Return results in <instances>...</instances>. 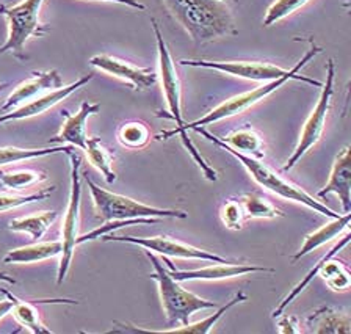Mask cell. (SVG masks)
I'll return each mask as SVG.
<instances>
[{
    "label": "cell",
    "instance_id": "12",
    "mask_svg": "<svg viewBox=\"0 0 351 334\" xmlns=\"http://www.w3.org/2000/svg\"><path fill=\"white\" fill-rule=\"evenodd\" d=\"M163 264H167L169 272L176 281H219V279H229L251 275V273H274V268L252 265V264H239V262H224L219 264L215 262V265H208L204 268H196V270H178L173 265V262L163 256Z\"/></svg>",
    "mask_w": 351,
    "mask_h": 334
},
{
    "label": "cell",
    "instance_id": "5",
    "mask_svg": "<svg viewBox=\"0 0 351 334\" xmlns=\"http://www.w3.org/2000/svg\"><path fill=\"white\" fill-rule=\"evenodd\" d=\"M145 254L152 265L154 272L151 273V279L158 284V297H160L162 308L169 326L176 325V323L185 325L197 311L218 308L219 305L215 301L197 297V295L180 286L179 281H176L165 268L163 261L158 259L156 254L147 250H145Z\"/></svg>",
    "mask_w": 351,
    "mask_h": 334
},
{
    "label": "cell",
    "instance_id": "17",
    "mask_svg": "<svg viewBox=\"0 0 351 334\" xmlns=\"http://www.w3.org/2000/svg\"><path fill=\"white\" fill-rule=\"evenodd\" d=\"M99 112H101V106L88 101L80 104L79 112L75 115H71L68 110H62L64 124L62 126V130L53 139H51V141L52 143H68L84 151L88 139L86 121L91 115H96Z\"/></svg>",
    "mask_w": 351,
    "mask_h": 334
},
{
    "label": "cell",
    "instance_id": "14",
    "mask_svg": "<svg viewBox=\"0 0 351 334\" xmlns=\"http://www.w3.org/2000/svg\"><path fill=\"white\" fill-rule=\"evenodd\" d=\"M62 86H64V82L57 69L33 71L30 79L22 82V84H19L11 91L7 101L0 107V113L14 110V108L24 106V104L33 101L35 97L41 96L43 93L62 88Z\"/></svg>",
    "mask_w": 351,
    "mask_h": 334
},
{
    "label": "cell",
    "instance_id": "11",
    "mask_svg": "<svg viewBox=\"0 0 351 334\" xmlns=\"http://www.w3.org/2000/svg\"><path fill=\"white\" fill-rule=\"evenodd\" d=\"M179 64L191 68H206L219 71V73L234 75V77L252 82H271L289 73L271 63L262 62H208V60H180Z\"/></svg>",
    "mask_w": 351,
    "mask_h": 334
},
{
    "label": "cell",
    "instance_id": "32",
    "mask_svg": "<svg viewBox=\"0 0 351 334\" xmlns=\"http://www.w3.org/2000/svg\"><path fill=\"white\" fill-rule=\"evenodd\" d=\"M309 2L311 0H274L267 10L265 18H263V25L265 27L274 25L276 23H279V21L292 16Z\"/></svg>",
    "mask_w": 351,
    "mask_h": 334
},
{
    "label": "cell",
    "instance_id": "36",
    "mask_svg": "<svg viewBox=\"0 0 351 334\" xmlns=\"http://www.w3.org/2000/svg\"><path fill=\"white\" fill-rule=\"evenodd\" d=\"M101 2H112V3L125 5V7L140 10V12H145V10H146V5L141 3L140 0H101Z\"/></svg>",
    "mask_w": 351,
    "mask_h": 334
},
{
    "label": "cell",
    "instance_id": "29",
    "mask_svg": "<svg viewBox=\"0 0 351 334\" xmlns=\"http://www.w3.org/2000/svg\"><path fill=\"white\" fill-rule=\"evenodd\" d=\"M318 275L323 278L326 286L334 292H347L351 287V276L348 268L343 265V262L334 261L332 257L322 265Z\"/></svg>",
    "mask_w": 351,
    "mask_h": 334
},
{
    "label": "cell",
    "instance_id": "7",
    "mask_svg": "<svg viewBox=\"0 0 351 334\" xmlns=\"http://www.w3.org/2000/svg\"><path fill=\"white\" fill-rule=\"evenodd\" d=\"M44 0H24L14 7H0L8 21V38L0 46V56L10 52L18 60H25V45L30 38H40L49 30L40 21Z\"/></svg>",
    "mask_w": 351,
    "mask_h": 334
},
{
    "label": "cell",
    "instance_id": "38",
    "mask_svg": "<svg viewBox=\"0 0 351 334\" xmlns=\"http://www.w3.org/2000/svg\"><path fill=\"white\" fill-rule=\"evenodd\" d=\"M0 281L8 283V284H16V279L13 276H10L8 273H3V272H0Z\"/></svg>",
    "mask_w": 351,
    "mask_h": 334
},
{
    "label": "cell",
    "instance_id": "9",
    "mask_svg": "<svg viewBox=\"0 0 351 334\" xmlns=\"http://www.w3.org/2000/svg\"><path fill=\"white\" fill-rule=\"evenodd\" d=\"M334 80H336V64H334L332 58H329L326 63V80L322 85L320 97H318L317 106L311 112L309 118L306 119L303 129H301L298 143H296L295 151L289 157L287 163L284 165V171H290V169L295 168L296 163L307 154V151H311L320 141L323 130H325L329 108H331L334 96Z\"/></svg>",
    "mask_w": 351,
    "mask_h": 334
},
{
    "label": "cell",
    "instance_id": "26",
    "mask_svg": "<svg viewBox=\"0 0 351 334\" xmlns=\"http://www.w3.org/2000/svg\"><path fill=\"white\" fill-rule=\"evenodd\" d=\"M348 242H350V234L345 235V237H343L342 240H340L339 243L334 245V248L329 250L325 256H322L320 259L317 261V264H314V267H312L311 270L306 273V276H304L303 279H301V281H300L298 284H296V286H295L292 290H290V292H289L287 295H285V297L282 298L281 303H279V305L276 306V309L273 311V319H276V317H278L279 314H282L284 309L287 308V306H289L290 303H292V301H293L296 297H298V295H300L301 292H303V290H304L307 286H309V284L312 283V279H314V278L318 275V272H320L322 265L325 264V262L329 259V257H334V256H336L337 251L342 250L345 245H348Z\"/></svg>",
    "mask_w": 351,
    "mask_h": 334
},
{
    "label": "cell",
    "instance_id": "15",
    "mask_svg": "<svg viewBox=\"0 0 351 334\" xmlns=\"http://www.w3.org/2000/svg\"><path fill=\"white\" fill-rule=\"evenodd\" d=\"M93 80V75L88 74L84 75V77L77 79L74 84L71 85H64L62 88L52 90L46 93V95H41L35 97V99L24 104L14 110H10L7 113H0V126H3L5 123L10 121H19V119H27V118H33L38 117V115L46 113L47 110H51L52 107L57 106L58 102H62L66 97L73 95L77 90H80L82 86H85L88 82Z\"/></svg>",
    "mask_w": 351,
    "mask_h": 334
},
{
    "label": "cell",
    "instance_id": "34",
    "mask_svg": "<svg viewBox=\"0 0 351 334\" xmlns=\"http://www.w3.org/2000/svg\"><path fill=\"white\" fill-rule=\"evenodd\" d=\"M219 218L224 226L228 229H232V231H240L243 228L245 223V212L243 207H241L239 200H229L224 202L219 209Z\"/></svg>",
    "mask_w": 351,
    "mask_h": 334
},
{
    "label": "cell",
    "instance_id": "24",
    "mask_svg": "<svg viewBox=\"0 0 351 334\" xmlns=\"http://www.w3.org/2000/svg\"><path fill=\"white\" fill-rule=\"evenodd\" d=\"M58 213L55 211L49 212H38L33 215L18 217L10 220L8 229L13 232H24L29 234L33 240L43 239V235L47 232V229L52 226V223L57 220Z\"/></svg>",
    "mask_w": 351,
    "mask_h": 334
},
{
    "label": "cell",
    "instance_id": "6",
    "mask_svg": "<svg viewBox=\"0 0 351 334\" xmlns=\"http://www.w3.org/2000/svg\"><path fill=\"white\" fill-rule=\"evenodd\" d=\"M85 182L91 191L93 204L99 218L104 222H121V220H160V218H180L185 220L189 213L178 209H160V207L147 206L145 202L135 201L129 196L112 193L85 174Z\"/></svg>",
    "mask_w": 351,
    "mask_h": 334
},
{
    "label": "cell",
    "instance_id": "30",
    "mask_svg": "<svg viewBox=\"0 0 351 334\" xmlns=\"http://www.w3.org/2000/svg\"><path fill=\"white\" fill-rule=\"evenodd\" d=\"M66 146H53V147H41V150H25V147L16 146H3L0 147V167L10 165V163H18L24 160H32V158L53 156L58 152H64Z\"/></svg>",
    "mask_w": 351,
    "mask_h": 334
},
{
    "label": "cell",
    "instance_id": "13",
    "mask_svg": "<svg viewBox=\"0 0 351 334\" xmlns=\"http://www.w3.org/2000/svg\"><path fill=\"white\" fill-rule=\"evenodd\" d=\"M90 64L102 73H107L113 77L121 79L134 88L135 91H146L157 84L158 73L154 68H138L129 62L117 58L108 53H99L90 58Z\"/></svg>",
    "mask_w": 351,
    "mask_h": 334
},
{
    "label": "cell",
    "instance_id": "2",
    "mask_svg": "<svg viewBox=\"0 0 351 334\" xmlns=\"http://www.w3.org/2000/svg\"><path fill=\"white\" fill-rule=\"evenodd\" d=\"M151 24H152L154 34H156V41H157L158 68H160V73H158V75H160L162 90H163L165 99H167V106H168V112H169V115H165L163 118H169L176 123V129L162 132L160 135H158V139L168 140L169 136L179 135V139H180V141H182L184 147L190 152V156L193 157L196 165L201 168L204 178L207 180L215 182V180H218V173L210 165H208L206 158L201 156V152L197 151V147L195 146V143L190 140V136H189V129H186V123L184 121V117H182V101H180V97H182V91H180V80L178 77V73H176V67H174V62L171 58V53H169V51H168V46L163 40V35L160 32V27H158V24H157V21L151 18Z\"/></svg>",
    "mask_w": 351,
    "mask_h": 334
},
{
    "label": "cell",
    "instance_id": "10",
    "mask_svg": "<svg viewBox=\"0 0 351 334\" xmlns=\"http://www.w3.org/2000/svg\"><path fill=\"white\" fill-rule=\"evenodd\" d=\"M104 242H121V243H130L141 246L151 253H157L167 257H179V259H196V261H207V262H234L229 261L226 257L218 256L210 251L196 248L189 243L179 242L167 235H156V237H132V235H114L113 232L106 234L101 237Z\"/></svg>",
    "mask_w": 351,
    "mask_h": 334
},
{
    "label": "cell",
    "instance_id": "21",
    "mask_svg": "<svg viewBox=\"0 0 351 334\" xmlns=\"http://www.w3.org/2000/svg\"><path fill=\"white\" fill-rule=\"evenodd\" d=\"M63 245L62 240L53 242H36L32 245L21 246V248L10 250L3 256V264H32V262H41L52 259L62 254Z\"/></svg>",
    "mask_w": 351,
    "mask_h": 334
},
{
    "label": "cell",
    "instance_id": "8",
    "mask_svg": "<svg viewBox=\"0 0 351 334\" xmlns=\"http://www.w3.org/2000/svg\"><path fill=\"white\" fill-rule=\"evenodd\" d=\"M64 154L71 158V190H69V201L68 207L64 212V220L62 226V254H60V265L57 284H62L71 268L74 251L77 246V239H79L80 231V201H82V182H80V165L82 158L73 150V146H66Z\"/></svg>",
    "mask_w": 351,
    "mask_h": 334
},
{
    "label": "cell",
    "instance_id": "4",
    "mask_svg": "<svg viewBox=\"0 0 351 334\" xmlns=\"http://www.w3.org/2000/svg\"><path fill=\"white\" fill-rule=\"evenodd\" d=\"M306 41L309 43V49H307L306 53L298 63L295 64L292 69H289V73L282 75V77H279L276 80H271V82H265V84L257 86V88L251 90V91H246L243 95H239V96H234L228 99L226 102L219 104L218 107L213 108L208 113H206L204 117H201L199 119H196L193 123H186V129L191 130L193 128H206L208 124H213V123H218V121H223V119H228V118H232V117H237V115L243 113L251 108L252 106H256V104H259L261 101L265 99L267 96H270L271 93H274L276 90L281 88L284 84H287L289 80H298V82H304L307 85H312V86H318V88H322V82L314 80V79H309L306 77V75H300V71L303 69L307 63L312 62L318 53H322L323 49L318 47L315 45L314 38H306Z\"/></svg>",
    "mask_w": 351,
    "mask_h": 334
},
{
    "label": "cell",
    "instance_id": "28",
    "mask_svg": "<svg viewBox=\"0 0 351 334\" xmlns=\"http://www.w3.org/2000/svg\"><path fill=\"white\" fill-rule=\"evenodd\" d=\"M240 204L243 207L245 217L248 218H278L284 217V213L278 209L276 206L271 204L265 196L261 193H245L240 196Z\"/></svg>",
    "mask_w": 351,
    "mask_h": 334
},
{
    "label": "cell",
    "instance_id": "19",
    "mask_svg": "<svg viewBox=\"0 0 351 334\" xmlns=\"http://www.w3.org/2000/svg\"><path fill=\"white\" fill-rule=\"evenodd\" d=\"M307 331L315 334H350L351 319L347 311L322 306L307 317Z\"/></svg>",
    "mask_w": 351,
    "mask_h": 334
},
{
    "label": "cell",
    "instance_id": "27",
    "mask_svg": "<svg viewBox=\"0 0 351 334\" xmlns=\"http://www.w3.org/2000/svg\"><path fill=\"white\" fill-rule=\"evenodd\" d=\"M117 136L121 146L128 150H143L151 141V130L146 123L134 119L121 124Z\"/></svg>",
    "mask_w": 351,
    "mask_h": 334
},
{
    "label": "cell",
    "instance_id": "3",
    "mask_svg": "<svg viewBox=\"0 0 351 334\" xmlns=\"http://www.w3.org/2000/svg\"><path fill=\"white\" fill-rule=\"evenodd\" d=\"M191 130L201 134L206 140L210 141V143L217 145L218 147H221V150H224V151H228L230 156H234L235 158H237L241 165L245 167L246 171H248L252 180H254L257 185H261L262 189L271 191V193L279 196V198L298 202V204L309 207V209H312L317 213H320V215L329 217L331 220L332 218L340 217V213H336L332 209H329V207L326 204H323L322 201H317L314 196L306 193V191L301 187H298V185H295L290 182V180L284 179L282 176H279V174L274 171V169L268 167L267 163L261 162V158L245 156V154H241V152L232 150V147H229L221 139H218L217 135L208 132L206 128H193Z\"/></svg>",
    "mask_w": 351,
    "mask_h": 334
},
{
    "label": "cell",
    "instance_id": "25",
    "mask_svg": "<svg viewBox=\"0 0 351 334\" xmlns=\"http://www.w3.org/2000/svg\"><path fill=\"white\" fill-rule=\"evenodd\" d=\"M84 151L91 165L104 174L108 184H113L117 180V173L113 171L114 154L112 150H108L97 136H88Z\"/></svg>",
    "mask_w": 351,
    "mask_h": 334
},
{
    "label": "cell",
    "instance_id": "23",
    "mask_svg": "<svg viewBox=\"0 0 351 334\" xmlns=\"http://www.w3.org/2000/svg\"><path fill=\"white\" fill-rule=\"evenodd\" d=\"M221 140L229 147H232V150L245 156H251L254 158H262L265 156V143H263L262 135L256 129H252L251 126H245V128L232 130V132Z\"/></svg>",
    "mask_w": 351,
    "mask_h": 334
},
{
    "label": "cell",
    "instance_id": "22",
    "mask_svg": "<svg viewBox=\"0 0 351 334\" xmlns=\"http://www.w3.org/2000/svg\"><path fill=\"white\" fill-rule=\"evenodd\" d=\"M0 294H3L5 297L13 298L14 305H13V309H11V312H13V317L22 328L29 330L32 334H52L53 333L51 328H47L46 325H44L40 312H38V308L32 303V301L18 298L13 292H10V290H7V289H0Z\"/></svg>",
    "mask_w": 351,
    "mask_h": 334
},
{
    "label": "cell",
    "instance_id": "20",
    "mask_svg": "<svg viewBox=\"0 0 351 334\" xmlns=\"http://www.w3.org/2000/svg\"><path fill=\"white\" fill-rule=\"evenodd\" d=\"M350 220H351V213H345V215H340L339 218H332V222H329L328 224H325V226L317 229V231L307 234L304 237L303 245H301V248L296 251L292 257H290V262L295 264V262L300 261L301 257H304L309 253H312V251L320 248V246L331 242V240L339 237L342 232H348Z\"/></svg>",
    "mask_w": 351,
    "mask_h": 334
},
{
    "label": "cell",
    "instance_id": "39",
    "mask_svg": "<svg viewBox=\"0 0 351 334\" xmlns=\"http://www.w3.org/2000/svg\"><path fill=\"white\" fill-rule=\"evenodd\" d=\"M8 86H10L8 82H5V84H0V95H2L3 90H5V88H8Z\"/></svg>",
    "mask_w": 351,
    "mask_h": 334
},
{
    "label": "cell",
    "instance_id": "31",
    "mask_svg": "<svg viewBox=\"0 0 351 334\" xmlns=\"http://www.w3.org/2000/svg\"><path fill=\"white\" fill-rule=\"evenodd\" d=\"M47 176L41 171H33V169H11V171L0 173V187L21 190L46 180Z\"/></svg>",
    "mask_w": 351,
    "mask_h": 334
},
{
    "label": "cell",
    "instance_id": "35",
    "mask_svg": "<svg viewBox=\"0 0 351 334\" xmlns=\"http://www.w3.org/2000/svg\"><path fill=\"white\" fill-rule=\"evenodd\" d=\"M276 319H278V333H281V334H300L301 333L300 322L295 315L279 314Z\"/></svg>",
    "mask_w": 351,
    "mask_h": 334
},
{
    "label": "cell",
    "instance_id": "1",
    "mask_svg": "<svg viewBox=\"0 0 351 334\" xmlns=\"http://www.w3.org/2000/svg\"><path fill=\"white\" fill-rule=\"evenodd\" d=\"M196 46L239 34L229 0H162Z\"/></svg>",
    "mask_w": 351,
    "mask_h": 334
},
{
    "label": "cell",
    "instance_id": "18",
    "mask_svg": "<svg viewBox=\"0 0 351 334\" xmlns=\"http://www.w3.org/2000/svg\"><path fill=\"white\" fill-rule=\"evenodd\" d=\"M334 193L339 198L345 213L351 212V160H350V146H345L339 152L336 160L332 163L331 174L325 187L318 191L320 198Z\"/></svg>",
    "mask_w": 351,
    "mask_h": 334
},
{
    "label": "cell",
    "instance_id": "16",
    "mask_svg": "<svg viewBox=\"0 0 351 334\" xmlns=\"http://www.w3.org/2000/svg\"><path fill=\"white\" fill-rule=\"evenodd\" d=\"M248 300V297L243 292L235 294L232 298H230L226 305L218 306L217 311L213 312L212 315L206 317L199 322L195 323H185V325L180 326H173V328H163V330H147V328H140L135 325H130V323H114L121 331L128 333H147V334H207L212 331V328L217 325V322L221 319V317L226 314L229 309H232L235 305L243 303V301Z\"/></svg>",
    "mask_w": 351,
    "mask_h": 334
},
{
    "label": "cell",
    "instance_id": "37",
    "mask_svg": "<svg viewBox=\"0 0 351 334\" xmlns=\"http://www.w3.org/2000/svg\"><path fill=\"white\" fill-rule=\"evenodd\" d=\"M13 305H14V301L10 297H7V300L0 301V320H2L5 315L10 314L11 309H13Z\"/></svg>",
    "mask_w": 351,
    "mask_h": 334
},
{
    "label": "cell",
    "instance_id": "33",
    "mask_svg": "<svg viewBox=\"0 0 351 334\" xmlns=\"http://www.w3.org/2000/svg\"><path fill=\"white\" fill-rule=\"evenodd\" d=\"M52 191H53V187L43 190V191H38V193H33V195L0 193V212H8V211L18 209V207H21V206L30 204V202H35V201H44L51 196Z\"/></svg>",
    "mask_w": 351,
    "mask_h": 334
}]
</instances>
